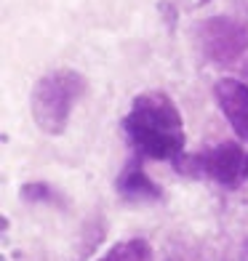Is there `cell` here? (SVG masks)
<instances>
[{
    "mask_svg": "<svg viewBox=\"0 0 248 261\" xmlns=\"http://www.w3.org/2000/svg\"><path fill=\"white\" fill-rule=\"evenodd\" d=\"M123 134L139 160L176 163L184 155V120L179 107L163 91H144L134 96L123 117Z\"/></svg>",
    "mask_w": 248,
    "mask_h": 261,
    "instance_id": "1",
    "label": "cell"
},
{
    "mask_svg": "<svg viewBox=\"0 0 248 261\" xmlns=\"http://www.w3.org/2000/svg\"><path fill=\"white\" fill-rule=\"evenodd\" d=\"M83 91H86V77L72 67H59L40 75L30 93L35 125L48 136H62Z\"/></svg>",
    "mask_w": 248,
    "mask_h": 261,
    "instance_id": "2",
    "label": "cell"
},
{
    "mask_svg": "<svg viewBox=\"0 0 248 261\" xmlns=\"http://www.w3.org/2000/svg\"><path fill=\"white\" fill-rule=\"evenodd\" d=\"M173 165L179 173L206 176L227 189H238L248 181V152L235 141H224L197 155H182Z\"/></svg>",
    "mask_w": 248,
    "mask_h": 261,
    "instance_id": "3",
    "label": "cell"
},
{
    "mask_svg": "<svg viewBox=\"0 0 248 261\" xmlns=\"http://www.w3.org/2000/svg\"><path fill=\"white\" fill-rule=\"evenodd\" d=\"M197 48L214 64H235L248 51V24L235 16H208L195 27Z\"/></svg>",
    "mask_w": 248,
    "mask_h": 261,
    "instance_id": "4",
    "label": "cell"
},
{
    "mask_svg": "<svg viewBox=\"0 0 248 261\" xmlns=\"http://www.w3.org/2000/svg\"><path fill=\"white\" fill-rule=\"evenodd\" d=\"M214 96L235 136L248 141V86L238 77H219L214 83Z\"/></svg>",
    "mask_w": 248,
    "mask_h": 261,
    "instance_id": "5",
    "label": "cell"
},
{
    "mask_svg": "<svg viewBox=\"0 0 248 261\" xmlns=\"http://www.w3.org/2000/svg\"><path fill=\"white\" fill-rule=\"evenodd\" d=\"M115 189L123 200H128V203H155V200L163 197V189L150 179L147 171L141 168L136 160H131L120 173H117Z\"/></svg>",
    "mask_w": 248,
    "mask_h": 261,
    "instance_id": "6",
    "label": "cell"
},
{
    "mask_svg": "<svg viewBox=\"0 0 248 261\" xmlns=\"http://www.w3.org/2000/svg\"><path fill=\"white\" fill-rule=\"evenodd\" d=\"M96 261H152V248L141 237H128V240L115 243L104 256Z\"/></svg>",
    "mask_w": 248,
    "mask_h": 261,
    "instance_id": "7",
    "label": "cell"
},
{
    "mask_svg": "<svg viewBox=\"0 0 248 261\" xmlns=\"http://www.w3.org/2000/svg\"><path fill=\"white\" fill-rule=\"evenodd\" d=\"M19 195H21L24 203H51V205L62 203V200H59V192L48 181H27V184H21Z\"/></svg>",
    "mask_w": 248,
    "mask_h": 261,
    "instance_id": "8",
    "label": "cell"
},
{
    "mask_svg": "<svg viewBox=\"0 0 248 261\" xmlns=\"http://www.w3.org/2000/svg\"><path fill=\"white\" fill-rule=\"evenodd\" d=\"M158 11H160V16L168 19V27L173 30V27H176V8L168 3V0H160V3H158Z\"/></svg>",
    "mask_w": 248,
    "mask_h": 261,
    "instance_id": "9",
    "label": "cell"
},
{
    "mask_svg": "<svg viewBox=\"0 0 248 261\" xmlns=\"http://www.w3.org/2000/svg\"><path fill=\"white\" fill-rule=\"evenodd\" d=\"M206 3H211V0H197V6H200V8H203Z\"/></svg>",
    "mask_w": 248,
    "mask_h": 261,
    "instance_id": "10",
    "label": "cell"
}]
</instances>
